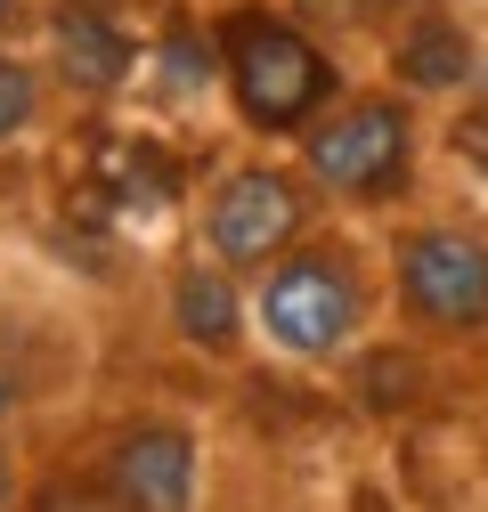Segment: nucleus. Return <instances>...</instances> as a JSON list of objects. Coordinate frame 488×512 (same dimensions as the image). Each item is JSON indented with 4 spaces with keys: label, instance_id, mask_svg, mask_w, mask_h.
<instances>
[{
    "label": "nucleus",
    "instance_id": "nucleus-2",
    "mask_svg": "<svg viewBox=\"0 0 488 512\" xmlns=\"http://www.w3.org/2000/svg\"><path fill=\"white\" fill-rule=\"evenodd\" d=\"M204 17L220 41V114L253 147H293L358 82L350 57L285 0H220Z\"/></svg>",
    "mask_w": 488,
    "mask_h": 512
},
{
    "label": "nucleus",
    "instance_id": "nucleus-18",
    "mask_svg": "<svg viewBox=\"0 0 488 512\" xmlns=\"http://www.w3.org/2000/svg\"><path fill=\"white\" fill-rule=\"evenodd\" d=\"M480 488H488V464H480Z\"/></svg>",
    "mask_w": 488,
    "mask_h": 512
},
{
    "label": "nucleus",
    "instance_id": "nucleus-17",
    "mask_svg": "<svg viewBox=\"0 0 488 512\" xmlns=\"http://www.w3.org/2000/svg\"><path fill=\"white\" fill-rule=\"evenodd\" d=\"M196 9H220V0H196Z\"/></svg>",
    "mask_w": 488,
    "mask_h": 512
},
{
    "label": "nucleus",
    "instance_id": "nucleus-1",
    "mask_svg": "<svg viewBox=\"0 0 488 512\" xmlns=\"http://www.w3.org/2000/svg\"><path fill=\"white\" fill-rule=\"evenodd\" d=\"M253 326L261 358L293 374H342L366 342L391 326V269H383V228L375 220H318L293 252L253 277Z\"/></svg>",
    "mask_w": 488,
    "mask_h": 512
},
{
    "label": "nucleus",
    "instance_id": "nucleus-11",
    "mask_svg": "<svg viewBox=\"0 0 488 512\" xmlns=\"http://www.w3.org/2000/svg\"><path fill=\"white\" fill-rule=\"evenodd\" d=\"M440 147H448V155H464V163L488 179V82H480V90H464L456 106H440Z\"/></svg>",
    "mask_w": 488,
    "mask_h": 512
},
{
    "label": "nucleus",
    "instance_id": "nucleus-9",
    "mask_svg": "<svg viewBox=\"0 0 488 512\" xmlns=\"http://www.w3.org/2000/svg\"><path fill=\"white\" fill-rule=\"evenodd\" d=\"M41 57L66 106H122L139 90V66H147V33L114 9V0H49L41 9Z\"/></svg>",
    "mask_w": 488,
    "mask_h": 512
},
{
    "label": "nucleus",
    "instance_id": "nucleus-6",
    "mask_svg": "<svg viewBox=\"0 0 488 512\" xmlns=\"http://www.w3.org/2000/svg\"><path fill=\"white\" fill-rule=\"evenodd\" d=\"M90 472L131 504V512H204V480H212V447L188 415L171 407H131L114 415L90 447Z\"/></svg>",
    "mask_w": 488,
    "mask_h": 512
},
{
    "label": "nucleus",
    "instance_id": "nucleus-14",
    "mask_svg": "<svg viewBox=\"0 0 488 512\" xmlns=\"http://www.w3.org/2000/svg\"><path fill=\"white\" fill-rule=\"evenodd\" d=\"M49 0H0V41H33Z\"/></svg>",
    "mask_w": 488,
    "mask_h": 512
},
{
    "label": "nucleus",
    "instance_id": "nucleus-13",
    "mask_svg": "<svg viewBox=\"0 0 488 512\" xmlns=\"http://www.w3.org/2000/svg\"><path fill=\"white\" fill-rule=\"evenodd\" d=\"M33 456H25V431L17 423H0V512H25V496H33Z\"/></svg>",
    "mask_w": 488,
    "mask_h": 512
},
{
    "label": "nucleus",
    "instance_id": "nucleus-3",
    "mask_svg": "<svg viewBox=\"0 0 488 512\" xmlns=\"http://www.w3.org/2000/svg\"><path fill=\"white\" fill-rule=\"evenodd\" d=\"M440 147V106H423L415 90L358 74L310 131L293 139L301 171L318 179V196L350 220H391L407 204H423V171Z\"/></svg>",
    "mask_w": 488,
    "mask_h": 512
},
{
    "label": "nucleus",
    "instance_id": "nucleus-4",
    "mask_svg": "<svg viewBox=\"0 0 488 512\" xmlns=\"http://www.w3.org/2000/svg\"><path fill=\"white\" fill-rule=\"evenodd\" d=\"M375 228L391 269V326L448 358H480L488 350V212L407 204Z\"/></svg>",
    "mask_w": 488,
    "mask_h": 512
},
{
    "label": "nucleus",
    "instance_id": "nucleus-5",
    "mask_svg": "<svg viewBox=\"0 0 488 512\" xmlns=\"http://www.w3.org/2000/svg\"><path fill=\"white\" fill-rule=\"evenodd\" d=\"M318 220H334V204L318 196V179L301 171L293 147H253L244 139L236 155H220L196 196H188V244H204L212 261L261 277L277 252H293Z\"/></svg>",
    "mask_w": 488,
    "mask_h": 512
},
{
    "label": "nucleus",
    "instance_id": "nucleus-16",
    "mask_svg": "<svg viewBox=\"0 0 488 512\" xmlns=\"http://www.w3.org/2000/svg\"><path fill=\"white\" fill-rule=\"evenodd\" d=\"M0 423H17V382L0 374Z\"/></svg>",
    "mask_w": 488,
    "mask_h": 512
},
{
    "label": "nucleus",
    "instance_id": "nucleus-15",
    "mask_svg": "<svg viewBox=\"0 0 488 512\" xmlns=\"http://www.w3.org/2000/svg\"><path fill=\"white\" fill-rule=\"evenodd\" d=\"M472 415H480V431H488V350L472 358Z\"/></svg>",
    "mask_w": 488,
    "mask_h": 512
},
{
    "label": "nucleus",
    "instance_id": "nucleus-10",
    "mask_svg": "<svg viewBox=\"0 0 488 512\" xmlns=\"http://www.w3.org/2000/svg\"><path fill=\"white\" fill-rule=\"evenodd\" d=\"M57 106H66V90H57L41 41H0V155L33 147L57 122Z\"/></svg>",
    "mask_w": 488,
    "mask_h": 512
},
{
    "label": "nucleus",
    "instance_id": "nucleus-7",
    "mask_svg": "<svg viewBox=\"0 0 488 512\" xmlns=\"http://www.w3.org/2000/svg\"><path fill=\"white\" fill-rule=\"evenodd\" d=\"M155 309H163V334L171 350H188L196 366H253L261 358V326H253V277L212 261L204 244L171 252L163 261V285H155Z\"/></svg>",
    "mask_w": 488,
    "mask_h": 512
},
{
    "label": "nucleus",
    "instance_id": "nucleus-12",
    "mask_svg": "<svg viewBox=\"0 0 488 512\" xmlns=\"http://www.w3.org/2000/svg\"><path fill=\"white\" fill-rule=\"evenodd\" d=\"M25 512H131V504H122V496L82 464V472H66V480H33Z\"/></svg>",
    "mask_w": 488,
    "mask_h": 512
},
{
    "label": "nucleus",
    "instance_id": "nucleus-8",
    "mask_svg": "<svg viewBox=\"0 0 488 512\" xmlns=\"http://www.w3.org/2000/svg\"><path fill=\"white\" fill-rule=\"evenodd\" d=\"M375 74L415 90L423 106H456L464 90L488 82V41L464 0H407V9H391L383 41H375Z\"/></svg>",
    "mask_w": 488,
    "mask_h": 512
}]
</instances>
